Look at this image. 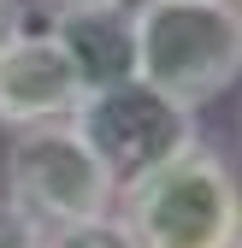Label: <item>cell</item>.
Returning a JSON list of instances; mask_svg holds the SVG:
<instances>
[{
	"instance_id": "3",
	"label": "cell",
	"mask_w": 242,
	"mask_h": 248,
	"mask_svg": "<svg viewBox=\"0 0 242 248\" xmlns=\"http://www.w3.org/2000/svg\"><path fill=\"white\" fill-rule=\"evenodd\" d=\"M0 201H12L30 225L42 231H65L83 219H101L118 201V183L106 166L89 154L71 118L36 124V130H12L6 154H0Z\"/></svg>"
},
{
	"instance_id": "4",
	"label": "cell",
	"mask_w": 242,
	"mask_h": 248,
	"mask_svg": "<svg viewBox=\"0 0 242 248\" xmlns=\"http://www.w3.org/2000/svg\"><path fill=\"white\" fill-rule=\"evenodd\" d=\"M71 124H77V136L89 142V154L106 166V177L118 183V189L136 183L142 171L166 166L171 154H183L189 142H201L195 112L166 101L160 89H148L142 77L83 95L77 112H71Z\"/></svg>"
},
{
	"instance_id": "8",
	"label": "cell",
	"mask_w": 242,
	"mask_h": 248,
	"mask_svg": "<svg viewBox=\"0 0 242 248\" xmlns=\"http://www.w3.org/2000/svg\"><path fill=\"white\" fill-rule=\"evenodd\" d=\"M0 248H47V231L30 225L12 201H0Z\"/></svg>"
},
{
	"instance_id": "7",
	"label": "cell",
	"mask_w": 242,
	"mask_h": 248,
	"mask_svg": "<svg viewBox=\"0 0 242 248\" xmlns=\"http://www.w3.org/2000/svg\"><path fill=\"white\" fill-rule=\"evenodd\" d=\"M47 248H142L118 213H101V219H83V225H65V231H47Z\"/></svg>"
},
{
	"instance_id": "10",
	"label": "cell",
	"mask_w": 242,
	"mask_h": 248,
	"mask_svg": "<svg viewBox=\"0 0 242 248\" xmlns=\"http://www.w3.org/2000/svg\"><path fill=\"white\" fill-rule=\"evenodd\" d=\"M236 130H242V112H236Z\"/></svg>"
},
{
	"instance_id": "6",
	"label": "cell",
	"mask_w": 242,
	"mask_h": 248,
	"mask_svg": "<svg viewBox=\"0 0 242 248\" xmlns=\"http://www.w3.org/2000/svg\"><path fill=\"white\" fill-rule=\"evenodd\" d=\"M83 83L65 65L59 42L42 24H18V36L0 47V130H36V124L71 118Z\"/></svg>"
},
{
	"instance_id": "9",
	"label": "cell",
	"mask_w": 242,
	"mask_h": 248,
	"mask_svg": "<svg viewBox=\"0 0 242 248\" xmlns=\"http://www.w3.org/2000/svg\"><path fill=\"white\" fill-rule=\"evenodd\" d=\"M18 24H24V12H18V0H0V47H6V42L18 36Z\"/></svg>"
},
{
	"instance_id": "1",
	"label": "cell",
	"mask_w": 242,
	"mask_h": 248,
	"mask_svg": "<svg viewBox=\"0 0 242 248\" xmlns=\"http://www.w3.org/2000/svg\"><path fill=\"white\" fill-rule=\"evenodd\" d=\"M112 213L142 248H236L242 242V171L225 148L189 142L166 166L124 183Z\"/></svg>"
},
{
	"instance_id": "11",
	"label": "cell",
	"mask_w": 242,
	"mask_h": 248,
	"mask_svg": "<svg viewBox=\"0 0 242 248\" xmlns=\"http://www.w3.org/2000/svg\"><path fill=\"white\" fill-rule=\"evenodd\" d=\"M47 6H59V0H47Z\"/></svg>"
},
{
	"instance_id": "5",
	"label": "cell",
	"mask_w": 242,
	"mask_h": 248,
	"mask_svg": "<svg viewBox=\"0 0 242 248\" xmlns=\"http://www.w3.org/2000/svg\"><path fill=\"white\" fill-rule=\"evenodd\" d=\"M42 30L59 42L83 95L136 77V0H59L42 12Z\"/></svg>"
},
{
	"instance_id": "2",
	"label": "cell",
	"mask_w": 242,
	"mask_h": 248,
	"mask_svg": "<svg viewBox=\"0 0 242 248\" xmlns=\"http://www.w3.org/2000/svg\"><path fill=\"white\" fill-rule=\"evenodd\" d=\"M136 77L177 107H213L242 83L236 0H136Z\"/></svg>"
},
{
	"instance_id": "13",
	"label": "cell",
	"mask_w": 242,
	"mask_h": 248,
	"mask_svg": "<svg viewBox=\"0 0 242 248\" xmlns=\"http://www.w3.org/2000/svg\"><path fill=\"white\" fill-rule=\"evenodd\" d=\"M236 248H242V242H236Z\"/></svg>"
},
{
	"instance_id": "12",
	"label": "cell",
	"mask_w": 242,
	"mask_h": 248,
	"mask_svg": "<svg viewBox=\"0 0 242 248\" xmlns=\"http://www.w3.org/2000/svg\"><path fill=\"white\" fill-rule=\"evenodd\" d=\"M236 12H242V0H236Z\"/></svg>"
}]
</instances>
